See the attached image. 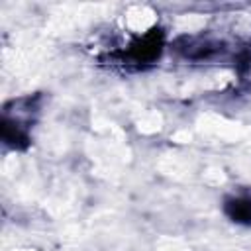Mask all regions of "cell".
I'll return each mask as SVG.
<instances>
[{
    "label": "cell",
    "instance_id": "1",
    "mask_svg": "<svg viewBox=\"0 0 251 251\" xmlns=\"http://www.w3.org/2000/svg\"><path fill=\"white\" fill-rule=\"evenodd\" d=\"M226 214L237 222L251 226V196H233L226 200Z\"/></svg>",
    "mask_w": 251,
    "mask_h": 251
}]
</instances>
